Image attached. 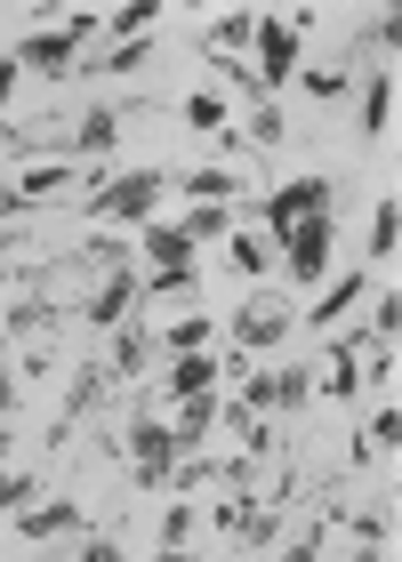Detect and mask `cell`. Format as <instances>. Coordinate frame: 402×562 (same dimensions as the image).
<instances>
[{
  "mask_svg": "<svg viewBox=\"0 0 402 562\" xmlns=\"http://www.w3.org/2000/svg\"><path fill=\"white\" fill-rule=\"evenodd\" d=\"M161 193H169L161 169H121V177H105V186L89 193V217L97 225H145L161 210Z\"/></svg>",
  "mask_w": 402,
  "mask_h": 562,
  "instance_id": "1",
  "label": "cell"
},
{
  "mask_svg": "<svg viewBox=\"0 0 402 562\" xmlns=\"http://www.w3.org/2000/svg\"><path fill=\"white\" fill-rule=\"evenodd\" d=\"M322 210H338V186H331V177H290V186L258 193V234L282 241L298 217H322Z\"/></svg>",
  "mask_w": 402,
  "mask_h": 562,
  "instance_id": "2",
  "label": "cell"
},
{
  "mask_svg": "<svg viewBox=\"0 0 402 562\" xmlns=\"http://www.w3.org/2000/svg\"><path fill=\"white\" fill-rule=\"evenodd\" d=\"M89 33H97V9H72L57 33H24V41H16V65H24V72H41V81H65Z\"/></svg>",
  "mask_w": 402,
  "mask_h": 562,
  "instance_id": "3",
  "label": "cell"
},
{
  "mask_svg": "<svg viewBox=\"0 0 402 562\" xmlns=\"http://www.w3.org/2000/svg\"><path fill=\"white\" fill-rule=\"evenodd\" d=\"M273 249H282V273H290V281L322 290V266H331V249H338V225H331V210H322V217H298V225H290V234L273 241Z\"/></svg>",
  "mask_w": 402,
  "mask_h": 562,
  "instance_id": "4",
  "label": "cell"
},
{
  "mask_svg": "<svg viewBox=\"0 0 402 562\" xmlns=\"http://www.w3.org/2000/svg\"><path fill=\"white\" fill-rule=\"evenodd\" d=\"M249 48H258V72H249V81H266V89L298 81V16H258L249 24Z\"/></svg>",
  "mask_w": 402,
  "mask_h": 562,
  "instance_id": "5",
  "label": "cell"
},
{
  "mask_svg": "<svg viewBox=\"0 0 402 562\" xmlns=\"http://www.w3.org/2000/svg\"><path fill=\"white\" fill-rule=\"evenodd\" d=\"M169 467H178V442H169L161 418H130V474L145 482V491H161Z\"/></svg>",
  "mask_w": 402,
  "mask_h": 562,
  "instance_id": "6",
  "label": "cell"
},
{
  "mask_svg": "<svg viewBox=\"0 0 402 562\" xmlns=\"http://www.w3.org/2000/svg\"><path fill=\"white\" fill-rule=\"evenodd\" d=\"M298 329V314L290 305H273V297H249L242 314H234V338H242V353H273Z\"/></svg>",
  "mask_w": 402,
  "mask_h": 562,
  "instance_id": "7",
  "label": "cell"
},
{
  "mask_svg": "<svg viewBox=\"0 0 402 562\" xmlns=\"http://www.w3.org/2000/svg\"><path fill=\"white\" fill-rule=\"evenodd\" d=\"M65 186H81V177H72V161H65V153H57V161H33V169H24V177H16L9 193H0V217L33 210V201H57Z\"/></svg>",
  "mask_w": 402,
  "mask_h": 562,
  "instance_id": "8",
  "label": "cell"
},
{
  "mask_svg": "<svg viewBox=\"0 0 402 562\" xmlns=\"http://www.w3.org/2000/svg\"><path fill=\"white\" fill-rule=\"evenodd\" d=\"M9 530H16V539H33V547H48V539H72V530H81V506H72V498L24 506V515H16Z\"/></svg>",
  "mask_w": 402,
  "mask_h": 562,
  "instance_id": "9",
  "label": "cell"
},
{
  "mask_svg": "<svg viewBox=\"0 0 402 562\" xmlns=\"http://www.w3.org/2000/svg\"><path fill=\"white\" fill-rule=\"evenodd\" d=\"M362 297H370V273H338V281H331V290H322V297H314V314H298V322H306V329H338V322H346V314H355V305H362Z\"/></svg>",
  "mask_w": 402,
  "mask_h": 562,
  "instance_id": "10",
  "label": "cell"
},
{
  "mask_svg": "<svg viewBox=\"0 0 402 562\" xmlns=\"http://www.w3.org/2000/svg\"><path fill=\"white\" fill-rule=\"evenodd\" d=\"M130 305H137V273L121 266V273H105V281H97V297H89V322H97V329H121V322H130Z\"/></svg>",
  "mask_w": 402,
  "mask_h": 562,
  "instance_id": "11",
  "label": "cell"
},
{
  "mask_svg": "<svg viewBox=\"0 0 402 562\" xmlns=\"http://www.w3.org/2000/svg\"><path fill=\"white\" fill-rule=\"evenodd\" d=\"M387 121H394V72H387V65H370V72H362V137L379 145V137H387Z\"/></svg>",
  "mask_w": 402,
  "mask_h": 562,
  "instance_id": "12",
  "label": "cell"
},
{
  "mask_svg": "<svg viewBox=\"0 0 402 562\" xmlns=\"http://www.w3.org/2000/svg\"><path fill=\"white\" fill-rule=\"evenodd\" d=\"M210 426H217V394H193V402H178V426H169L178 458H193L201 442H210Z\"/></svg>",
  "mask_w": 402,
  "mask_h": 562,
  "instance_id": "13",
  "label": "cell"
},
{
  "mask_svg": "<svg viewBox=\"0 0 402 562\" xmlns=\"http://www.w3.org/2000/svg\"><path fill=\"white\" fill-rule=\"evenodd\" d=\"M113 137H121V113H113V105H89L81 130H72V145H65V161H72V153H81V161H97V153H113Z\"/></svg>",
  "mask_w": 402,
  "mask_h": 562,
  "instance_id": "14",
  "label": "cell"
},
{
  "mask_svg": "<svg viewBox=\"0 0 402 562\" xmlns=\"http://www.w3.org/2000/svg\"><path fill=\"white\" fill-rule=\"evenodd\" d=\"M145 258H154V273H178V266H193L186 225H145Z\"/></svg>",
  "mask_w": 402,
  "mask_h": 562,
  "instance_id": "15",
  "label": "cell"
},
{
  "mask_svg": "<svg viewBox=\"0 0 402 562\" xmlns=\"http://www.w3.org/2000/svg\"><path fill=\"white\" fill-rule=\"evenodd\" d=\"M394 442H402V411H394V394H387V402H379V418H370V426H362V442H355V467H370L379 450L394 458Z\"/></svg>",
  "mask_w": 402,
  "mask_h": 562,
  "instance_id": "16",
  "label": "cell"
},
{
  "mask_svg": "<svg viewBox=\"0 0 402 562\" xmlns=\"http://www.w3.org/2000/svg\"><path fill=\"white\" fill-rule=\"evenodd\" d=\"M217 378H225V370L210 362V353H186V362H178V370H169V378H161V386H169V394H178V402H193V394H217Z\"/></svg>",
  "mask_w": 402,
  "mask_h": 562,
  "instance_id": "17",
  "label": "cell"
},
{
  "mask_svg": "<svg viewBox=\"0 0 402 562\" xmlns=\"http://www.w3.org/2000/svg\"><path fill=\"white\" fill-rule=\"evenodd\" d=\"M331 402H355L362 394V346H331V378H322Z\"/></svg>",
  "mask_w": 402,
  "mask_h": 562,
  "instance_id": "18",
  "label": "cell"
},
{
  "mask_svg": "<svg viewBox=\"0 0 402 562\" xmlns=\"http://www.w3.org/2000/svg\"><path fill=\"white\" fill-rule=\"evenodd\" d=\"M394 249H402V210H394V193L370 210V266H394Z\"/></svg>",
  "mask_w": 402,
  "mask_h": 562,
  "instance_id": "19",
  "label": "cell"
},
{
  "mask_svg": "<svg viewBox=\"0 0 402 562\" xmlns=\"http://www.w3.org/2000/svg\"><path fill=\"white\" fill-rule=\"evenodd\" d=\"M186 193H193V210H225V201L242 193V177H234V169H193Z\"/></svg>",
  "mask_w": 402,
  "mask_h": 562,
  "instance_id": "20",
  "label": "cell"
},
{
  "mask_svg": "<svg viewBox=\"0 0 402 562\" xmlns=\"http://www.w3.org/2000/svg\"><path fill=\"white\" fill-rule=\"evenodd\" d=\"M210 338H217V322H210V314H186V322H169V329H161V346L178 353V362H186V353H210Z\"/></svg>",
  "mask_w": 402,
  "mask_h": 562,
  "instance_id": "21",
  "label": "cell"
},
{
  "mask_svg": "<svg viewBox=\"0 0 402 562\" xmlns=\"http://www.w3.org/2000/svg\"><path fill=\"white\" fill-rule=\"evenodd\" d=\"M137 297H201V266H178V273H145Z\"/></svg>",
  "mask_w": 402,
  "mask_h": 562,
  "instance_id": "22",
  "label": "cell"
},
{
  "mask_svg": "<svg viewBox=\"0 0 402 562\" xmlns=\"http://www.w3.org/2000/svg\"><path fill=\"white\" fill-rule=\"evenodd\" d=\"M322 370H273V411H306Z\"/></svg>",
  "mask_w": 402,
  "mask_h": 562,
  "instance_id": "23",
  "label": "cell"
},
{
  "mask_svg": "<svg viewBox=\"0 0 402 562\" xmlns=\"http://www.w3.org/2000/svg\"><path fill=\"white\" fill-rule=\"evenodd\" d=\"M298 89H306L314 105H331V97H346V65H298Z\"/></svg>",
  "mask_w": 402,
  "mask_h": 562,
  "instance_id": "24",
  "label": "cell"
},
{
  "mask_svg": "<svg viewBox=\"0 0 402 562\" xmlns=\"http://www.w3.org/2000/svg\"><path fill=\"white\" fill-rule=\"evenodd\" d=\"M186 121H193V137H217L225 130V97L217 89H193L186 97Z\"/></svg>",
  "mask_w": 402,
  "mask_h": 562,
  "instance_id": "25",
  "label": "cell"
},
{
  "mask_svg": "<svg viewBox=\"0 0 402 562\" xmlns=\"http://www.w3.org/2000/svg\"><path fill=\"white\" fill-rule=\"evenodd\" d=\"M24 506H33V474H24V467H0V522H16Z\"/></svg>",
  "mask_w": 402,
  "mask_h": 562,
  "instance_id": "26",
  "label": "cell"
},
{
  "mask_svg": "<svg viewBox=\"0 0 402 562\" xmlns=\"http://www.w3.org/2000/svg\"><path fill=\"white\" fill-rule=\"evenodd\" d=\"M394 329H402V290L387 281V297L370 305V346H394Z\"/></svg>",
  "mask_w": 402,
  "mask_h": 562,
  "instance_id": "27",
  "label": "cell"
},
{
  "mask_svg": "<svg viewBox=\"0 0 402 562\" xmlns=\"http://www.w3.org/2000/svg\"><path fill=\"white\" fill-rule=\"evenodd\" d=\"M273 266V241L258 234V225H249V234H234V273H266Z\"/></svg>",
  "mask_w": 402,
  "mask_h": 562,
  "instance_id": "28",
  "label": "cell"
},
{
  "mask_svg": "<svg viewBox=\"0 0 402 562\" xmlns=\"http://www.w3.org/2000/svg\"><path fill=\"white\" fill-rule=\"evenodd\" d=\"M154 65V41H113V57H97V72H137Z\"/></svg>",
  "mask_w": 402,
  "mask_h": 562,
  "instance_id": "29",
  "label": "cell"
},
{
  "mask_svg": "<svg viewBox=\"0 0 402 562\" xmlns=\"http://www.w3.org/2000/svg\"><path fill=\"white\" fill-rule=\"evenodd\" d=\"M249 24H258V16H242V9H234V16H217V33H210V41H217V57H242V48H249Z\"/></svg>",
  "mask_w": 402,
  "mask_h": 562,
  "instance_id": "30",
  "label": "cell"
},
{
  "mask_svg": "<svg viewBox=\"0 0 402 562\" xmlns=\"http://www.w3.org/2000/svg\"><path fill=\"white\" fill-rule=\"evenodd\" d=\"M113 370H121V378H137V370H145V329H137V322L113 338Z\"/></svg>",
  "mask_w": 402,
  "mask_h": 562,
  "instance_id": "31",
  "label": "cell"
},
{
  "mask_svg": "<svg viewBox=\"0 0 402 562\" xmlns=\"http://www.w3.org/2000/svg\"><path fill=\"white\" fill-rule=\"evenodd\" d=\"M225 234H234V217H225V210H193L186 217V241L201 249V241H225Z\"/></svg>",
  "mask_w": 402,
  "mask_h": 562,
  "instance_id": "32",
  "label": "cell"
},
{
  "mask_svg": "<svg viewBox=\"0 0 402 562\" xmlns=\"http://www.w3.org/2000/svg\"><path fill=\"white\" fill-rule=\"evenodd\" d=\"M249 145H258V153L282 145V105H258V121H249Z\"/></svg>",
  "mask_w": 402,
  "mask_h": 562,
  "instance_id": "33",
  "label": "cell"
},
{
  "mask_svg": "<svg viewBox=\"0 0 402 562\" xmlns=\"http://www.w3.org/2000/svg\"><path fill=\"white\" fill-rule=\"evenodd\" d=\"M273 562H322V522H306V530H298V539L273 554Z\"/></svg>",
  "mask_w": 402,
  "mask_h": 562,
  "instance_id": "34",
  "label": "cell"
},
{
  "mask_svg": "<svg viewBox=\"0 0 402 562\" xmlns=\"http://www.w3.org/2000/svg\"><path fill=\"white\" fill-rule=\"evenodd\" d=\"M193 539V506H169L161 515V547H186Z\"/></svg>",
  "mask_w": 402,
  "mask_h": 562,
  "instance_id": "35",
  "label": "cell"
},
{
  "mask_svg": "<svg viewBox=\"0 0 402 562\" xmlns=\"http://www.w3.org/2000/svg\"><path fill=\"white\" fill-rule=\"evenodd\" d=\"M16 81H24V65H16V57H0V113H9V97H16Z\"/></svg>",
  "mask_w": 402,
  "mask_h": 562,
  "instance_id": "36",
  "label": "cell"
},
{
  "mask_svg": "<svg viewBox=\"0 0 402 562\" xmlns=\"http://www.w3.org/2000/svg\"><path fill=\"white\" fill-rule=\"evenodd\" d=\"M72 562H121V547H113V539H81V554H72Z\"/></svg>",
  "mask_w": 402,
  "mask_h": 562,
  "instance_id": "37",
  "label": "cell"
},
{
  "mask_svg": "<svg viewBox=\"0 0 402 562\" xmlns=\"http://www.w3.org/2000/svg\"><path fill=\"white\" fill-rule=\"evenodd\" d=\"M9 411H16V378L0 370V418H9Z\"/></svg>",
  "mask_w": 402,
  "mask_h": 562,
  "instance_id": "38",
  "label": "cell"
},
{
  "mask_svg": "<svg viewBox=\"0 0 402 562\" xmlns=\"http://www.w3.org/2000/svg\"><path fill=\"white\" fill-rule=\"evenodd\" d=\"M154 562H193V554H186V547H161V554H154Z\"/></svg>",
  "mask_w": 402,
  "mask_h": 562,
  "instance_id": "39",
  "label": "cell"
},
{
  "mask_svg": "<svg viewBox=\"0 0 402 562\" xmlns=\"http://www.w3.org/2000/svg\"><path fill=\"white\" fill-rule=\"evenodd\" d=\"M0 362H9V322H0Z\"/></svg>",
  "mask_w": 402,
  "mask_h": 562,
  "instance_id": "40",
  "label": "cell"
},
{
  "mask_svg": "<svg viewBox=\"0 0 402 562\" xmlns=\"http://www.w3.org/2000/svg\"><path fill=\"white\" fill-rule=\"evenodd\" d=\"M9 145H16V137H9V121H0V153H9Z\"/></svg>",
  "mask_w": 402,
  "mask_h": 562,
  "instance_id": "41",
  "label": "cell"
},
{
  "mask_svg": "<svg viewBox=\"0 0 402 562\" xmlns=\"http://www.w3.org/2000/svg\"><path fill=\"white\" fill-rule=\"evenodd\" d=\"M249 562H266V554H249Z\"/></svg>",
  "mask_w": 402,
  "mask_h": 562,
  "instance_id": "42",
  "label": "cell"
}]
</instances>
